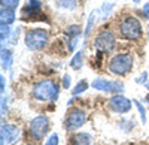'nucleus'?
Masks as SVG:
<instances>
[{
	"label": "nucleus",
	"mask_w": 149,
	"mask_h": 145,
	"mask_svg": "<svg viewBox=\"0 0 149 145\" xmlns=\"http://www.w3.org/2000/svg\"><path fill=\"white\" fill-rule=\"evenodd\" d=\"M49 130V121L46 117H36L34 120H31L30 123V135L33 136V139L40 141L46 136Z\"/></svg>",
	"instance_id": "obj_5"
},
{
	"label": "nucleus",
	"mask_w": 149,
	"mask_h": 145,
	"mask_svg": "<svg viewBox=\"0 0 149 145\" xmlns=\"http://www.w3.org/2000/svg\"><path fill=\"white\" fill-rule=\"evenodd\" d=\"M95 12H97V11H93L91 14H90V17H88V22H86L85 33H84L85 38H88V34H90V32H91V29H93V24H94V20H95Z\"/></svg>",
	"instance_id": "obj_17"
},
{
	"label": "nucleus",
	"mask_w": 149,
	"mask_h": 145,
	"mask_svg": "<svg viewBox=\"0 0 149 145\" xmlns=\"http://www.w3.org/2000/svg\"><path fill=\"white\" fill-rule=\"evenodd\" d=\"M110 108L113 112H118V114H125L131 109V100L127 99L125 96H121V94H116L110 99Z\"/></svg>",
	"instance_id": "obj_9"
},
{
	"label": "nucleus",
	"mask_w": 149,
	"mask_h": 145,
	"mask_svg": "<svg viewBox=\"0 0 149 145\" xmlns=\"http://www.w3.org/2000/svg\"><path fill=\"white\" fill-rule=\"evenodd\" d=\"M70 66L73 69H81L84 66V55H82V51H79L78 54H74V57L72 58L70 62Z\"/></svg>",
	"instance_id": "obj_16"
},
{
	"label": "nucleus",
	"mask_w": 149,
	"mask_h": 145,
	"mask_svg": "<svg viewBox=\"0 0 149 145\" xmlns=\"http://www.w3.org/2000/svg\"><path fill=\"white\" fill-rule=\"evenodd\" d=\"M14 21H15V9L2 8V12H0V22L6 24V26H10Z\"/></svg>",
	"instance_id": "obj_12"
},
{
	"label": "nucleus",
	"mask_w": 149,
	"mask_h": 145,
	"mask_svg": "<svg viewBox=\"0 0 149 145\" xmlns=\"http://www.w3.org/2000/svg\"><path fill=\"white\" fill-rule=\"evenodd\" d=\"M10 64H12V51L3 48L2 50V67L5 70H8L10 67Z\"/></svg>",
	"instance_id": "obj_13"
},
{
	"label": "nucleus",
	"mask_w": 149,
	"mask_h": 145,
	"mask_svg": "<svg viewBox=\"0 0 149 145\" xmlns=\"http://www.w3.org/2000/svg\"><path fill=\"white\" fill-rule=\"evenodd\" d=\"M143 12H145L146 18L149 20V2H148V3H145V6H143Z\"/></svg>",
	"instance_id": "obj_28"
},
{
	"label": "nucleus",
	"mask_w": 149,
	"mask_h": 145,
	"mask_svg": "<svg viewBox=\"0 0 149 145\" xmlns=\"http://www.w3.org/2000/svg\"><path fill=\"white\" fill-rule=\"evenodd\" d=\"M49 41V33L43 29H33L26 34V46L31 51H37V50H43Z\"/></svg>",
	"instance_id": "obj_2"
},
{
	"label": "nucleus",
	"mask_w": 149,
	"mask_h": 145,
	"mask_svg": "<svg viewBox=\"0 0 149 145\" xmlns=\"http://www.w3.org/2000/svg\"><path fill=\"white\" fill-rule=\"evenodd\" d=\"M94 46L98 53H110L115 48V36L110 32H102L97 34L94 41Z\"/></svg>",
	"instance_id": "obj_6"
},
{
	"label": "nucleus",
	"mask_w": 149,
	"mask_h": 145,
	"mask_svg": "<svg viewBox=\"0 0 149 145\" xmlns=\"http://www.w3.org/2000/svg\"><path fill=\"white\" fill-rule=\"evenodd\" d=\"M0 88H2V94H5V76H0Z\"/></svg>",
	"instance_id": "obj_29"
},
{
	"label": "nucleus",
	"mask_w": 149,
	"mask_h": 145,
	"mask_svg": "<svg viewBox=\"0 0 149 145\" xmlns=\"http://www.w3.org/2000/svg\"><path fill=\"white\" fill-rule=\"evenodd\" d=\"M19 3V0H2V8L5 9H15Z\"/></svg>",
	"instance_id": "obj_19"
},
{
	"label": "nucleus",
	"mask_w": 149,
	"mask_h": 145,
	"mask_svg": "<svg viewBox=\"0 0 149 145\" xmlns=\"http://www.w3.org/2000/svg\"><path fill=\"white\" fill-rule=\"evenodd\" d=\"M72 145H93V138L88 133H76L72 136Z\"/></svg>",
	"instance_id": "obj_11"
},
{
	"label": "nucleus",
	"mask_w": 149,
	"mask_h": 145,
	"mask_svg": "<svg viewBox=\"0 0 149 145\" xmlns=\"http://www.w3.org/2000/svg\"><path fill=\"white\" fill-rule=\"evenodd\" d=\"M134 105L137 106V109H139V112H140V120H142V123L145 124V123H146V112H145V108H143L142 103L137 102V100H134Z\"/></svg>",
	"instance_id": "obj_22"
},
{
	"label": "nucleus",
	"mask_w": 149,
	"mask_h": 145,
	"mask_svg": "<svg viewBox=\"0 0 149 145\" xmlns=\"http://www.w3.org/2000/svg\"><path fill=\"white\" fill-rule=\"evenodd\" d=\"M19 138V129L14 124H3L2 126V145H12Z\"/></svg>",
	"instance_id": "obj_10"
},
{
	"label": "nucleus",
	"mask_w": 149,
	"mask_h": 145,
	"mask_svg": "<svg viewBox=\"0 0 149 145\" xmlns=\"http://www.w3.org/2000/svg\"><path fill=\"white\" fill-rule=\"evenodd\" d=\"M86 121V114L85 111L82 109H78V108H74V109H72L66 118V129L69 132H74L78 130L79 127L84 126V123Z\"/></svg>",
	"instance_id": "obj_7"
},
{
	"label": "nucleus",
	"mask_w": 149,
	"mask_h": 145,
	"mask_svg": "<svg viewBox=\"0 0 149 145\" xmlns=\"http://www.w3.org/2000/svg\"><path fill=\"white\" fill-rule=\"evenodd\" d=\"M146 102H148V103H149V94H148V96H146Z\"/></svg>",
	"instance_id": "obj_31"
},
{
	"label": "nucleus",
	"mask_w": 149,
	"mask_h": 145,
	"mask_svg": "<svg viewBox=\"0 0 149 145\" xmlns=\"http://www.w3.org/2000/svg\"><path fill=\"white\" fill-rule=\"evenodd\" d=\"M113 6H115V2H104L102 5V15H100V18L102 20H106L110 15V12H112V9H113Z\"/></svg>",
	"instance_id": "obj_15"
},
{
	"label": "nucleus",
	"mask_w": 149,
	"mask_h": 145,
	"mask_svg": "<svg viewBox=\"0 0 149 145\" xmlns=\"http://www.w3.org/2000/svg\"><path fill=\"white\" fill-rule=\"evenodd\" d=\"M46 145H58V135H57V133H54L51 138L48 139Z\"/></svg>",
	"instance_id": "obj_25"
},
{
	"label": "nucleus",
	"mask_w": 149,
	"mask_h": 145,
	"mask_svg": "<svg viewBox=\"0 0 149 145\" xmlns=\"http://www.w3.org/2000/svg\"><path fill=\"white\" fill-rule=\"evenodd\" d=\"M33 96L34 99L48 102V100H55L58 97V85L54 81H40L37 82L33 88Z\"/></svg>",
	"instance_id": "obj_1"
},
{
	"label": "nucleus",
	"mask_w": 149,
	"mask_h": 145,
	"mask_svg": "<svg viewBox=\"0 0 149 145\" xmlns=\"http://www.w3.org/2000/svg\"><path fill=\"white\" fill-rule=\"evenodd\" d=\"M27 6H29L30 9H34V11H40V8H42V3L39 2V0H29Z\"/></svg>",
	"instance_id": "obj_23"
},
{
	"label": "nucleus",
	"mask_w": 149,
	"mask_h": 145,
	"mask_svg": "<svg viewBox=\"0 0 149 145\" xmlns=\"http://www.w3.org/2000/svg\"><path fill=\"white\" fill-rule=\"evenodd\" d=\"M70 87V75H66L64 78H63V88H69Z\"/></svg>",
	"instance_id": "obj_27"
},
{
	"label": "nucleus",
	"mask_w": 149,
	"mask_h": 145,
	"mask_svg": "<svg viewBox=\"0 0 149 145\" xmlns=\"http://www.w3.org/2000/svg\"><path fill=\"white\" fill-rule=\"evenodd\" d=\"M0 32H2L0 39H2V42H5V39H8L9 34H10V29H9V26H6V24H2V26H0Z\"/></svg>",
	"instance_id": "obj_21"
},
{
	"label": "nucleus",
	"mask_w": 149,
	"mask_h": 145,
	"mask_svg": "<svg viewBox=\"0 0 149 145\" xmlns=\"http://www.w3.org/2000/svg\"><path fill=\"white\" fill-rule=\"evenodd\" d=\"M86 88H88V84H86V81H79L78 85L73 88V96H78V94L84 93Z\"/></svg>",
	"instance_id": "obj_18"
},
{
	"label": "nucleus",
	"mask_w": 149,
	"mask_h": 145,
	"mask_svg": "<svg viewBox=\"0 0 149 145\" xmlns=\"http://www.w3.org/2000/svg\"><path fill=\"white\" fill-rule=\"evenodd\" d=\"M91 87L100 91H106V93H122L124 91V85L118 81H107V79H102L97 78L91 82Z\"/></svg>",
	"instance_id": "obj_8"
},
{
	"label": "nucleus",
	"mask_w": 149,
	"mask_h": 145,
	"mask_svg": "<svg viewBox=\"0 0 149 145\" xmlns=\"http://www.w3.org/2000/svg\"><path fill=\"white\" fill-rule=\"evenodd\" d=\"M133 2H136V3H139V2H140V0H133Z\"/></svg>",
	"instance_id": "obj_32"
},
{
	"label": "nucleus",
	"mask_w": 149,
	"mask_h": 145,
	"mask_svg": "<svg viewBox=\"0 0 149 145\" xmlns=\"http://www.w3.org/2000/svg\"><path fill=\"white\" fill-rule=\"evenodd\" d=\"M119 30L124 39L136 41V39H140L142 36V24L136 17H127L122 21Z\"/></svg>",
	"instance_id": "obj_3"
},
{
	"label": "nucleus",
	"mask_w": 149,
	"mask_h": 145,
	"mask_svg": "<svg viewBox=\"0 0 149 145\" xmlns=\"http://www.w3.org/2000/svg\"><path fill=\"white\" fill-rule=\"evenodd\" d=\"M146 88H148V90H149V81H148V82H146Z\"/></svg>",
	"instance_id": "obj_30"
},
{
	"label": "nucleus",
	"mask_w": 149,
	"mask_h": 145,
	"mask_svg": "<svg viewBox=\"0 0 149 145\" xmlns=\"http://www.w3.org/2000/svg\"><path fill=\"white\" fill-rule=\"evenodd\" d=\"M66 33L70 36V38H74V36H79L81 33V27L79 26H70L66 29Z\"/></svg>",
	"instance_id": "obj_20"
},
{
	"label": "nucleus",
	"mask_w": 149,
	"mask_h": 145,
	"mask_svg": "<svg viewBox=\"0 0 149 145\" xmlns=\"http://www.w3.org/2000/svg\"><path fill=\"white\" fill-rule=\"evenodd\" d=\"M146 78H148V74H146V72H142V75L139 78H136V82H137V84H143L146 81Z\"/></svg>",
	"instance_id": "obj_26"
},
{
	"label": "nucleus",
	"mask_w": 149,
	"mask_h": 145,
	"mask_svg": "<svg viewBox=\"0 0 149 145\" xmlns=\"http://www.w3.org/2000/svg\"><path fill=\"white\" fill-rule=\"evenodd\" d=\"M57 5L61 9H66V11H73L78 5V0H57Z\"/></svg>",
	"instance_id": "obj_14"
},
{
	"label": "nucleus",
	"mask_w": 149,
	"mask_h": 145,
	"mask_svg": "<svg viewBox=\"0 0 149 145\" xmlns=\"http://www.w3.org/2000/svg\"><path fill=\"white\" fill-rule=\"evenodd\" d=\"M79 43V36H74V38H72V41H70V43H69V50H74L76 48V45Z\"/></svg>",
	"instance_id": "obj_24"
},
{
	"label": "nucleus",
	"mask_w": 149,
	"mask_h": 145,
	"mask_svg": "<svg viewBox=\"0 0 149 145\" xmlns=\"http://www.w3.org/2000/svg\"><path fill=\"white\" fill-rule=\"evenodd\" d=\"M131 67H133V58L128 54H118L109 63V70L115 75H127L131 72Z\"/></svg>",
	"instance_id": "obj_4"
}]
</instances>
